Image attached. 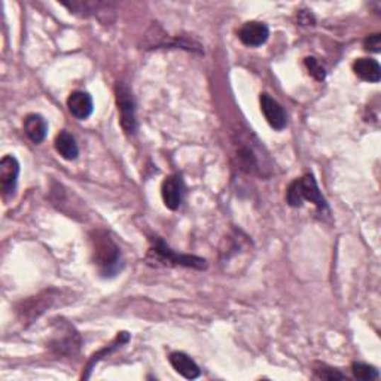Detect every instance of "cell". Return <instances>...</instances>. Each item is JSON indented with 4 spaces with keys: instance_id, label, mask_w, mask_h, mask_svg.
I'll return each mask as SVG.
<instances>
[{
    "instance_id": "4",
    "label": "cell",
    "mask_w": 381,
    "mask_h": 381,
    "mask_svg": "<svg viewBox=\"0 0 381 381\" xmlns=\"http://www.w3.org/2000/svg\"><path fill=\"white\" fill-rule=\"evenodd\" d=\"M286 201L290 207H301L304 201H310L320 210H326V200L322 195L313 174H305L301 179L292 182L288 188Z\"/></svg>"
},
{
    "instance_id": "9",
    "label": "cell",
    "mask_w": 381,
    "mask_h": 381,
    "mask_svg": "<svg viewBox=\"0 0 381 381\" xmlns=\"http://www.w3.org/2000/svg\"><path fill=\"white\" fill-rule=\"evenodd\" d=\"M161 197H163L164 206L170 210H178L182 204L183 197V182L179 176L171 174L164 179L161 185Z\"/></svg>"
},
{
    "instance_id": "5",
    "label": "cell",
    "mask_w": 381,
    "mask_h": 381,
    "mask_svg": "<svg viewBox=\"0 0 381 381\" xmlns=\"http://www.w3.org/2000/svg\"><path fill=\"white\" fill-rule=\"evenodd\" d=\"M115 98L116 106H118L120 123L123 130L127 135H135L137 131V120L133 93H131V90L124 82H118L115 86Z\"/></svg>"
},
{
    "instance_id": "10",
    "label": "cell",
    "mask_w": 381,
    "mask_h": 381,
    "mask_svg": "<svg viewBox=\"0 0 381 381\" xmlns=\"http://www.w3.org/2000/svg\"><path fill=\"white\" fill-rule=\"evenodd\" d=\"M268 27L259 21H249L239 30V39L246 47H261L268 40Z\"/></svg>"
},
{
    "instance_id": "19",
    "label": "cell",
    "mask_w": 381,
    "mask_h": 381,
    "mask_svg": "<svg viewBox=\"0 0 381 381\" xmlns=\"http://www.w3.org/2000/svg\"><path fill=\"white\" fill-rule=\"evenodd\" d=\"M304 64H305L307 70H309L310 75L316 81H324L326 78V70H325L324 66H322V63L317 60V58H314V57H307L305 60H304Z\"/></svg>"
},
{
    "instance_id": "17",
    "label": "cell",
    "mask_w": 381,
    "mask_h": 381,
    "mask_svg": "<svg viewBox=\"0 0 381 381\" xmlns=\"http://www.w3.org/2000/svg\"><path fill=\"white\" fill-rule=\"evenodd\" d=\"M130 341V334H127V332H120L118 334V336H116V339H115V341L112 343V344H109L106 348H103V350H101V351H98V353L97 355H94L93 356V359H91V362H90V365H88V373L84 375V378H88V377H90V373H91V368H93V366H94V363H97L101 358H103V356H106V355H109V353H112V351L113 350H116V348H118V347H121V346H124V344H127Z\"/></svg>"
},
{
    "instance_id": "3",
    "label": "cell",
    "mask_w": 381,
    "mask_h": 381,
    "mask_svg": "<svg viewBox=\"0 0 381 381\" xmlns=\"http://www.w3.org/2000/svg\"><path fill=\"white\" fill-rule=\"evenodd\" d=\"M149 266H166V267H186V268H195V270H206L207 261L200 256L194 255H181L161 240L152 239V247L149 249L148 256H146Z\"/></svg>"
},
{
    "instance_id": "12",
    "label": "cell",
    "mask_w": 381,
    "mask_h": 381,
    "mask_svg": "<svg viewBox=\"0 0 381 381\" xmlns=\"http://www.w3.org/2000/svg\"><path fill=\"white\" fill-rule=\"evenodd\" d=\"M67 109L76 120H86L93 113V97L85 91H73L67 98Z\"/></svg>"
},
{
    "instance_id": "2",
    "label": "cell",
    "mask_w": 381,
    "mask_h": 381,
    "mask_svg": "<svg viewBox=\"0 0 381 381\" xmlns=\"http://www.w3.org/2000/svg\"><path fill=\"white\" fill-rule=\"evenodd\" d=\"M93 258L100 274L103 277H113L123 268V258L120 247L108 236L105 231H97L91 239Z\"/></svg>"
},
{
    "instance_id": "16",
    "label": "cell",
    "mask_w": 381,
    "mask_h": 381,
    "mask_svg": "<svg viewBox=\"0 0 381 381\" xmlns=\"http://www.w3.org/2000/svg\"><path fill=\"white\" fill-rule=\"evenodd\" d=\"M54 146H55V151L58 152V155L67 161L76 159L79 155L78 143H76L75 137H73L70 133H67V131H62L60 135H57Z\"/></svg>"
},
{
    "instance_id": "6",
    "label": "cell",
    "mask_w": 381,
    "mask_h": 381,
    "mask_svg": "<svg viewBox=\"0 0 381 381\" xmlns=\"http://www.w3.org/2000/svg\"><path fill=\"white\" fill-rule=\"evenodd\" d=\"M81 347V339L73 326L63 324L58 331H55L51 341V348L57 355H75Z\"/></svg>"
},
{
    "instance_id": "21",
    "label": "cell",
    "mask_w": 381,
    "mask_h": 381,
    "mask_svg": "<svg viewBox=\"0 0 381 381\" xmlns=\"http://www.w3.org/2000/svg\"><path fill=\"white\" fill-rule=\"evenodd\" d=\"M363 47H365L366 51L380 52V50H381V36L380 35L368 36V38L365 39V42H363Z\"/></svg>"
},
{
    "instance_id": "7",
    "label": "cell",
    "mask_w": 381,
    "mask_h": 381,
    "mask_svg": "<svg viewBox=\"0 0 381 381\" xmlns=\"http://www.w3.org/2000/svg\"><path fill=\"white\" fill-rule=\"evenodd\" d=\"M20 176V163L13 155H5L0 161V188L4 198L12 197L17 189Z\"/></svg>"
},
{
    "instance_id": "14",
    "label": "cell",
    "mask_w": 381,
    "mask_h": 381,
    "mask_svg": "<svg viewBox=\"0 0 381 381\" xmlns=\"http://www.w3.org/2000/svg\"><path fill=\"white\" fill-rule=\"evenodd\" d=\"M24 131L28 139H30L33 143L39 144L47 137L48 123L42 115L30 113V115H27L24 120Z\"/></svg>"
},
{
    "instance_id": "18",
    "label": "cell",
    "mask_w": 381,
    "mask_h": 381,
    "mask_svg": "<svg viewBox=\"0 0 381 381\" xmlns=\"http://www.w3.org/2000/svg\"><path fill=\"white\" fill-rule=\"evenodd\" d=\"M351 371H353L355 378L362 380V381H371V380H377L380 377L378 371L374 368V366L360 363V362H355L353 365H351Z\"/></svg>"
},
{
    "instance_id": "1",
    "label": "cell",
    "mask_w": 381,
    "mask_h": 381,
    "mask_svg": "<svg viewBox=\"0 0 381 381\" xmlns=\"http://www.w3.org/2000/svg\"><path fill=\"white\" fill-rule=\"evenodd\" d=\"M234 146H236V159L239 169L252 176H266L270 174V167L267 166V155L263 154L262 146L259 144L258 139L252 135V131L249 133H237V137L234 139Z\"/></svg>"
},
{
    "instance_id": "13",
    "label": "cell",
    "mask_w": 381,
    "mask_h": 381,
    "mask_svg": "<svg viewBox=\"0 0 381 381\" xmlns=\"http://www.w3.org/2000/svg\"><path fill=\"white\" fill-rule=\"evenodd\" d=\"M173 370L186 380H195L201 375L200 366L182 351H173L169 358Z\"/></svg>"
},
{
    "instance_id": "15",
    "label": "cell",
    "mask_w": 381,
    "mask_h": 381,
    "mask_svg": "<svg viewBox=\"0 0 381 381\" xmlns=\"http://www.w3.org/2000/svg\"><path fill=\"white\" fill-rule=\"evenodd\" d=\"M353 72L362 81L377 84L381 79V67L373 58H359L353 63Z\"/></svg>"
},
{
    "instance_id": "11",
    "label": "cell",
    "mask_w": 381,
    "mask_h": 381,
    "mask_svg": "<svg viewBox=\"0 0 381 381\" xmlns=\"http://www.w3.org/2000/svg\"><path fill=\"white\" fill-rule=\"evenodd\" d=\"M63 6H66L72 13H76L81 17H97L101 20V16L108 17L109 13H113V5L103 4V2H63Z\"/></svg>"
},
{
    "instance_id": "20",
    "label": "cell",
    "mask_w": 381,
    "mask_h": 381,
    "mask_svg": "<svg viewBox=\"0 0 381 381\" xmlns=\"http://www.w3.org/2000/svg\"><path fill=\"white\" fill-rule=\"evenodd\" d=\"M314 375H316V378L329 380V381H334V380H347V377L344 374H341L340 371L332 370V368H326V366H320V368L314 370Z\"/></svg>"
},
{
    "instance_id": "8",
    "label": "cell",
    "mask_w": 381,
    "mask_h": 381,
    "mask_svg": "<svg viewBox=\"0 0 381 381\" xmlns=\"http://www.w3.org/2000/svg\"><path fill=\"white\" fill-rule=\"evenodd\" d=\"M259 103H261V110L266 116L267 123L277 131L283 130L288 125V116L283 109V106L278 103L275 98H273L270 94L262 93L259 96Z\"/></svg>"
}]
</instances>
